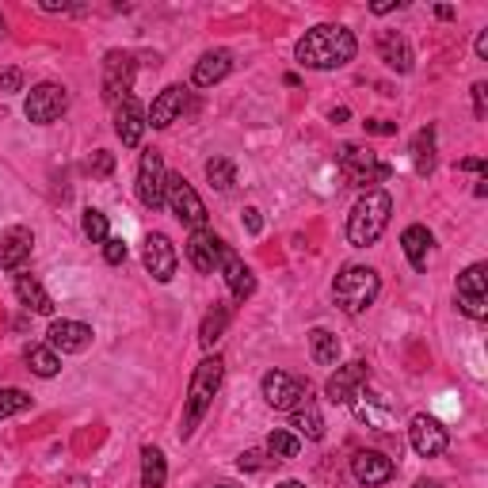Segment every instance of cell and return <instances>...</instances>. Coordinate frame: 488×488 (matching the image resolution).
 I'll list each match as a JSON object with an SVG mask.
<instances>
[{
  "label": "cell",
  "instance_id": "obj_1",
  "mask_svg": "<svg viewBox=\"0 0 488 488\" xmlns=\"http://www.w3.org/2000/svg\"><path fill=\"white\" fill-rule=\"evenodd\" d=\"M355 50H358L355 35L348 31V27H336V23L313 27V31L301 35L298 46H294L298 62L306 69H340V65L351 62Z\"/></svg>",
  "mask_w": 488,
  "mask_h": 488
},
{
  "label": "cell",
  "instance_id": "obj_2",
  "mask_svg": "<svg viewBox=\"0 0 488 488\" xmlns=\"http://www.w3.org/2000/svg\"><path fill=\"white\" fill-rule=\"evenodd\" d=\"M390 214H393V198L382 188H370L348 214V240L355 244V248H370V244L385 233Z\"/></svg>",
  "mask_w": 488,
  "mask_h": 488
},
{
  "label": "cell",
  "instance_id": "obj_3",
  "mask_svg": "<svg viewBox=\"0 0 488 488\" xmlns=\"http://www.w3.org/2000/svg\"><path fill=\"white\" fill-rule=\"evenodd\" d=\"M222 378H225V363L218 355H210V358H203V363L195 366V378H191V390H188V412H183V427H180L183 439H191L195 427L203 424L214 393L222 390Z\"/></svg>",
  "mask_w": 488,
  "mask_h": 488
},
{
  "label": "cell",
  "instance_id": "obj_4",
  "mask_svg": "<svg viewBox=\"0 0 488 488\" xmlns=\"http://www.w3.org/2000/svg\"><path fill=\"white\" fill-rule=\"evenodd\" d=\"M378 290H382L378 271L374 267H358V264L343 267L340 275H336V282H332V298H336V306L343 313L370 309V306H374V298H378Z\"/></svg>",
  "mask_w": 488,
  "mask_h": 488
},
{
  "label": "cell",
  "instance_id": "obj_5",
  "mask_svg": "<svg viewBox=\"0 0 488 488\" xmlns=\"http://www.w3.org/2000/svg\"><path fill=\"white\" fill-rule=\"evenodd\" d=\"M340 172L348 176V183H355V188H366V191H370V183H382L385 176H390V164L378 161L374 149L343 146V149H340Z\"/></svg>",
  "mask_w": 488,
  "mask_h": 488
},
{
  "label": "cell",
  "instance_id": "obj_6",
  "mask_svg": "<svg viewBox=\"0 0 488 488\" xmlns=\"http://www.w3.org/2000/svg\"><path fill=\"white\" fill-rule=\"evenodd\" d=\"M458 309L473 321L488 317V267L484 264H473L458 275Z\"/></svg>",
  "mask_w": 488,
  "mask_h": 488
},
{
  "label": "cell",
  "instance_id": "obj_7",
  "mask_svg": "<svg viewBox=\"0 0 488 488\" xmlns=\"http://www.w3.org/2000/svg\"><path fill=\"white\" fill-rule=\"evenodd\" d=\"M164 203L172 206V214H176L180 222H188L191 229H203V225H206L203 198H198V191H195L183 176H168V183H164Z\"/></svg>",
  "mask_w": 488,
  "mask_h": 488
},
{
  "label": "cell",
  "instance_id": "obj_8",
  "mask_svg": "<svg viewBox=\"0 0 488 488\" xmlns=\"http://www.w3.org/2000/svg\"><path fill=\"white\" fill-rule=\"evenodd\" d=\"M260 390H264V400L271 408H279V412H290L298 408L301 400L309 397V385L294 378V374H286V370H267L264 382H260Z\"/></svg>",
  "mask_w": 488,
  "mask_h": 488
},
{
  "label": "cell",
  "instance_id": "obj_9",
  "mask_svg": "<svg viewBox=\"0 0 488 488\" xmlns=\"http://www.w3.org/2000/svg\"><path fill=\"white\" fill-rule=\"evenodd\" d=\"M130 88H134V57L111 50L104 57V99L111 107H119L122 99H130Z\"/></svg>",
  "mask_w": 488,
  "mask_h": 488
},
{
  "label": "cell",
  "instance_id": "obj_10",
  "mask_svg": "<svg viewBox=\"0 0 488 488\" xmlns=\"http://www.w3.org/2000/svg\"><path fill=\"white\" fill-rule=\"evenodd\" d=\"M164 183H168V172H164L161 153L146 149L141 153V164H138V198L149 210H161L164 206Z\"/></svg>",
  "mask_w": 488,
  "mask_h": 488
},
{
  "label": "cell",
  "instance_id": "obj_11",
  "mask_svg": "<svg viewBox=\"0 0 488 488\" xmlns=\"http://www.w3.org/2000/svg\"><path fill=\"white\" fill-rule=\"evenodd\" d=\"M69 107V92L62 88V84H38V88H31V96H27V119L46 126L54 119H62V111Z\"/></svg>",
  "mask_w": 488,
  "mask_h": 488
},
{
  "label": "cell",
  "instance_id": "obj_12",
  "mask_svg": "<svg viewBox=\"0 0 488 488\" xmlns=\"http://www.w3.org/2000/svg\"><path fill=\"white\" fill-rule=\"evenodd\" d=\"M408 442L420 458H439L442 450H447V427H442L435 416H412Z\"/></svg>",
  "mask_w": 488,
  "mask_h": 488
},
{
  "label": "cell",
  "instance_id": "obj_13",
  "mask_svg": "<svg viewBox=\"0 0 488 488\" xmlns=\"http://www.w3.org/2000/svg\"><path fill=\"white\" fill-rule=\"evenodd\" d=\"M141 260H146V271H149L156 282H172L180 256H176V248H172V240L164 233H149L146 237V248H141Z\"/></svg>",
  "mask_w": 488,
  "mask_h": 488
},
{
  "label": "cell",
  "instance_id": "obj_14",
  "mask_svg": "<svg viewBox=\"0 0 488 488\" xmlns=\"http://www.w3.org/2000/svg\"><path fill=\"white\" fill-rule=\"evenodd\" d=\"M370 382V366L366 363H348V366H336V374L328 378L324 393L332 405H348V400L363 390V385Z\"/></svg>",
  "mask_w": 488,
  "mask_h": 488
},
{
  "label": "cell",
  "instance_id": "obj_15",
  "mask_svg": "<svg viewBox=\"0 0 488 488\" xmlns=\"http://www.w3.org/2000/svg\"><path fill=\"white\" fill-rule=\"evenodd\" d=\"M218 267H222V275H225V282H229V294H233L237 301H244V298L256 294L252 271L244 267V260H240L233 248H229V244H222V248H218Z\"/></svg>",
  "mask_w": 488,
  "mask_h": 488
},
{
  "label": "cell",
  "instance_id": "obj_16",
  "mask_svg": "<svg viewBox=\"0 0 488 488\" xmlns=\"http://www.w3.org/2000/svg\"><path fill=\"white\" fill-rule=\"evenodd\" d=\"M351 473H355V481L358 484H366V488H374V484H385V481H393V458H385L382 450H358L355 454V462H351Z\"/></svg>",
  "mask_w": 488,
  "mask_h": 488
},
{
  "label": "cell",
  "instance_id": "obj_17",
  "mask_svg": "<svg viewBox=\"0 0 488 488\" xmlns=\"http://www.w3.org/2000/svg\"><path fill=\"white\" fill-rule=\"evenodd\" d=\"M114 134L122 138L126 149H138L141 146V134H146V107L138 104V99H122L119 107H114Z\"/></svg>",
  "mask_w": 488,
  "mask_h": 488
},
{
  "label": "cell",
  "instance_id": "obj_18",
  "mask_svg": "<svg viewBox=\"0 0 488 488\" xmlns=\"http://www.w3.org/2000/svg\"><path fill=\"white\" fill-rule=\"evenodd\" d=\"M183 107H188V88L183 84H172V88H164L161 96L153 99V107L146 114V126H153V130H164V126H172L183 114Z\"/></svg>",
  "mask_w": 488,
  "mask_h": 488
},
{
  "label": "cell",
  "instance_id": "obj_19",
  "mask_svg": "<svg viewBox=\"0 0 488 488\" xmlns=\"http://www.w3.org/2000/svg\"><path fill=\"white\" fill-rule=\"evenodd\" d=\"M348 405L355 408V420H363L366 427H378V432H390L393 427V408L385 405V400L378 393H366V390H358Z\"/></svg>",
  "mask_w": 488,
  "mask_h": 488
},
{
  "label": "cell",
  "instance_id": "obj_20",
  "mask_svg": "<svg viewBox=\"0 0 488 488\" xmlns=\"http://www.w3.org/2000/svg\"><path fill=\"white\" fill-rule=\"evenodd\" d=\"M46 336H50V348H54V351L77 355V351H84V348L92 343V328L80 324V321H54Z\"/></svg>",
  "mask_w": 488,
  "mask_h": 488
},
{
  "label": "cell",
  "instance_id": "obj_21",
  "mask_svg": "<svg viewBox=\"0 0 488 488\" xmlns=\"http://www.w3.org/2000/svg\"><path fill=\"white\" fill-rule=\"evenodd\" d=\"M31 244H35L31 229L12 225L8 233L0 237V267H4V271H20V267H23V260H27V256H31Z\"/></svg>",
  "mask_w": 488,
  "mask_h": 488
},
{
  "label": "cell",
  "instance_id": "obj_22",
  "mask_svg": "<svg viewBox=\"0 0 488 488\" xmlns=\"http://www.w3.org/2000/svg\"><path fill=\"white\" fill-rule=\"evenodd\" d=\"M218 248H222V240L206 233V229H195V233L188 237V260L195 271H203V275H210L214 267H218Z\"/></svg>",
  "mask_w": 488,
  "mask_h": 488
},
{
  "label": "cell",
  "instance_id": "obj_23",
  "mask_svg": "<svg viewBox=\"0 0 488 488\" xmlns=\"http://www.w3.org/2000/svg\"><path fill=\"white\" fill-rule=\"evenodd\" d=\"M378 54H382L385 65L397 69V73H408V69H412V46H408V38L400 31H382L378 35Z\"/></svg>",
  "mask_w": 488,
  "mask_h": 488
},
{
  "label": "cell",
  "instance_id": "obj_24",
  "mask_svg": "<svg viewBox=\"0 0 488 488\" xmlns=\"http://www.w3.org/2000/svg\"><path fill=\"white\" fill-rule=\"evenodd\" d=\"M229 69H233V54L229 50H210L198 57V65H195V84L198 88H210V84H218L229 77Z\"/></svg>",
  "mask_w": 488,
  "mask_h": 488
},
{
  "label": "cell",
  "instance_id": "obj_25",
  "mask_svg": "<svg viewBox=\"0 0 488 488\" xmlns=\"http://www.w3.org/2000/svg\"><path fill=\"white\" fill-rule=\"evenodd\" d=\"M400 248H405L408 264L416 271L427 267V252H432V233H427V225H408L405 233H400Z\"/></svg>",
  "mask_w": 488,
  "mask_h": 488
},
{
  "label": "cell",
  "instance_id": "obj_26",
  "mask_svg": "<svg viewBox=\"0 0 488 488\" xmlns=\"http://www.w3.org/2000/svg\"><path fill=\"white\" fill-rule=\"evenodd\" d=\"M16 294L31 313H42V317H50L54 313V301H50L46 290H42V282L35 275H16Z\"/></svg>",
  "mask_w": 488,
  "mask_h": 488
},
{
  "label": "cell",
  "instance_id": "obj_27",
  "mask_svg": "<svg viewBox=\"0 0 488 488\" xmlns=\"http://www.w3.org/2000/svg\"><path fill=\"white\" fill-rule=\"evenodd\" d=\"M290 427H298L306 439H324V420H321V408L306 397L298 408H290Z\"/></svg>",
  "mask_w": 488,
  "mask_h": 488
},
{
  "label": "cell",
  "instance_id": "obj_28",
  "mask_svg": "<svg viewBox=\"0 0 488 488\" xmlns=\"http://www.w3.org/2000/svg\"><path fill=\"white\" fill-rule=\"evenodd\" d=\"M164 481H168L164 454L156 447H146L141 450V488H164Z\"/></svg>",
  "mask_w": 488,
  "mask_h": 488
},
{
  "label": "cell",
  "instance_id": "obj_29",
  "mask_svg": "<svg viewBox=\"0 0 488 488\" xmlns=\"http://www.w3.org/2000/svg\"><path fill=\"white\" fill-rule=\"evenodd\" d=\"M309 351H313V363L332 366L340 358V340L328 332V328H313V332H309Z\"/></svg>",
  "mask_w": 488,
  "mask_h": 488
},
{
  "label": "cell",
  "instance_id": "obj_30",
  "mask_svg": "<svg viewBox=\"0 0 488 488\" xmlns=\"http://www.w3.org/2000/svg\"><path fill=\"white\" fill-rule=\"evenodd\" d=\"M412 164H416L420 176H432V168H435V130H432V126L416 134V141H412Z\"/></svg>",
  "mask_w": 488,
  "mask_h": 488
},
{
  "label": "cell",
  "instance_id": "obj_31",
  "mask_svg": "<svg viewBox=\"0 0 488 488\" xmlns=\"http://www.w3.org/2000/svg\"><path fill=\"white\" fill-rule=\"evenodd\" d=\"M225 324H229V306H214L206 317H203V328H198V340H203V348H214V343L222 340Z\"/></svg>",
  "mask_w": 488,
  "mask_h": 488
},
{
  "label": "cell",
  "instance_id": "obj_32",
  "mask_svg": "<svg viewBox=\"0 0 488 488\" xmlns=\"http://www.w3.org/2000/svg\"><path fill=\"white\" fill-rule=\"evenodd\" d=\"M23 358H27V366H31L38 378H54L57 370H62V363H57V351H54V348H38V343H35V348H27Z\"/></svg>",
  "mask_w": 488,
  "mask_h": 488
},
{
  "label": "cell",
  "instance_id": "obj_33",
  "mask_svg": "<svg viewBox=\"0 0 488 488\" xmlns=\"http://www.w3.org/2000/svg\"><path fill=\"white\" fill-rule=\"evenodd\" d=\"M206 180H210V188L229 191V188L237 183V168H233V161H225V156H214V161H206Z\"/></svg>",
  "mask_w": 488,
  "mask_h": 488
},
{
  "label": "cell",
  "instance_id": "obj_34",
  "mask_svg": "<svg viewBox=\"0 0 488 488\" xmlns=\"http://www.w3.org/2000/svg\"><path fill=\"white\" fill-rule=\"evenodd\" d=\"M301 450V439L290 435V432H271L267 435V454L275 458V462H286V458H298Z\"/></svg>",
  "mask_w": 488,
  "mask_h": 488
},
{
  "label": "cell",
  "instance_id": "obj_35",
  "mask_svg": "<svg viewBox=\"0 0 488 488\" xmlns=\"http://www.w3.org/2000/svg\"><path fill=\"white\" fill-rule=\"evenodd\" d=\"M84 237H88L92 244H104L111 237V229H107V214H99V210H84Z\"/></svg>",
  "mask_w": 488,
  "mask_h": 488
},
{
  "label": "cell",
  "instance_id": "obj_36",
  "mask_svg": "<svg viewBox=\"0 0 488 488\" xmlns=\"http://www.w3.org/2000/svg\"><path fill=\"white\" fill-rule=\"evenodd\" d=\"M27 408H31V397L23 390H0V420H8V416H16V412H27Z\"/></svg>",
  "mask_w": 488,
  "mask_h": 488
},
{
  "label": "cell",
  "instance_id": "obj_37",
  "mask_svg": "<svg viewBox=\"0 0 488 488\" xmlns=\"http://www.w3.org/2000/svg\"><path fill=\"white\" fill-rule=\"evenodd\" d=\"M271 462H275V458L264 454V450H248V454H240V458H237V466H240V469H248V473H260V469H267Z\"/></svg>",
  "mask_w": 488,
  "mask_h": 488
},
{
  "label": "cell",
  "instance_id": "obj_38",
  "mask_svg": "<svg viewBox=\"0 0 488 488\" xmlns=\"http://www.w3.org/2000/svg\"><path fill=\"white\" fill-rule=\"evenodd\" d=\"M104 260H107L111 267L126 264V240H119V237H107V240H104Z\"/></svg>",
  "mask_w": 488,
  "mask_h": 488
},
{
  "label": "cell",
  "instance_id": "obj_39",
  "mask_svg": "<svg viewBox=\"0 0 488 488\" xmlns=\"http://www.w3.org/2000/svg\"><path fill=\"white\" fill-rule=\"evenodd\" d=\"M20 84H23L20 69H4V73H0V92H20Z\"/></svg>",
  "mask_w": 488,
  "mask_h": 488
},
{
  "label": "cell",
  "instance_id": "obj_40",
  "mask_svg": "<svg viewBox=\"0 0 488 488\" xmlns=\"http://www.w3.org/2000/svg\"><path fill=\"white\" fill-rule=\"evenodd\" d=\"M88 168H92V172H99V176H107V172L114 168V156H111V153H104V149H99V153L92 156V161H88Z\"/></svg>",
  "mask_w": 488,
  "mask_h": 488
},
{
  "label": "cell",
  "instance_id": "obj_41",
  "mask_svg": "<svg viewBox=\"0 0 488 488\" xmlns=\"http://www.w3.org/2000/svg\"><path fill=\"white\" fill-rule=\"evenodd\" d=\"M363 126H366V134H382V138L397 134V122H385V119H370V122H363Z\"/></svg>",
  "mask_w": 488,
  "mask_h": 488
},
{
  "label": "cell",
  "instance_id": "obj_42",
  "mask_svg": "<svg viewBox=\"0 0 488 488\" xmlns=\"http://www.w3.org/2000/svg\"><path fill=\"white\" fill-rule=\"evenodd\" d=\"M484 92H488V84H484V80H481V84H473V104H477L473 111H477V119H484Z\"/></svg>",
  "mask_w": 488,
  "mask_h": 488
},
{
  "label": "cell",
  "instance_id": "obj_43",
  "mask_svg": "<svg viewBox=\"0 0 488 488\" xmlns=\"http://www.w3.org/2000/svg\"><path fill=\"white\" fill-rule=\"evenodd\" d=\"M244 225H248V233H260V229H264V222H260V210H256V206L244 210Z\"/></svg>",
  "mask_w": 488,
  "mask_h": 488
},
{
  "label": "cell",
  "instance_id": "obj_44",
  "mask_svg": "<svg viewBox=\"0 0 488 488\" xmlns=\"http://www.w3.org/2000/svg\"><path fill=\"white\" fill-rule=\"evenodd\" d=\"M393 8H400V0H378V4H374L378 16H385V12H393Z\"/></svg>",
  "mask_w": 488,
  "mask_h": 488
},
{
  "label": "cell",
  "instance_id": "obj_45",
  "mask_svg": "<svg viewBox=\"0 0 488 488\" xmlns=\"http://www.w3.org/2000/svg\"><path fill=\"white\" fill-rule=\"evenodd\" d=\"M462 172H484V161H477V156H469V161H462Z\"/></svg>",
  "mask_w": 488,
  "mask_h": 488
},
{
  "label": "cell",
  "instance_id": "obj_46",
  "mask_svg": "<svg viewBox=\"0 0 488 488\" xmlns=\"http://www.w3.org/2000/svg\"><path fill=\"white\" fill-rule=\"evenodd\" d=\"M477 57H488V31L477 35Z\"/></svg>",
  "mask_w": 488,
  "mask_h": 488
},
{
  "label": "cell",
  "instance_id": "obj_47",
  "mask_svg": "<svg viewBox=\"0 0 488 488\" xmlns=\"http://www.w3.org/2000/svg\"><path fill=\"white\" fill-rule=\"evenodd\" d=\"M65 488H88V481H84V477H69Z\"/></svg>",
  "mask_w": 488,
  "mask_h": 488
},
{
  "label": "cell",
  "instance_id": "obj_48",
  "mask_svg": "<svg viewBox=\"0 0 488 488\" xmlns=\"http://www.w3.org/2000/svg\"><path fill=\"white\" fill-rule=\"evenodd\" d=\"M435 12H439V20H450V16H454V8H450V4H439Z\"/></svg>",
  "mask_w": 488,
  "mask_h": 488
},
{
  "label": "cell",
  "instance_id": "obj_49",
  "mask_svg": "<svg viewBox=\"0 0 488 488\" xmlns=\"http://www.w3.org/2000/svg\"><path fill=\"white\" fill-rule=\"evenodd\" d=\"M416 488H442V481H427L424 477V481H416Z\"/></svg>",
  "mask_w": 488,
  "mask_h": 488
},
{
  "label": "cell",
  "instance_id": "obj_50",
  "mask_svg": "<svg viewBox=\"0 0 488 488\" xmlns=\"http://www.w3.org/2000/svg\"><path fill=\"white\" fill-rule=\"evenodd\" d=\"M275 488H306L301 481H282V484H275Z\"/></svg>",
  "mask_w": 488,
  "mask_h": 488
},
{
  "label": "cell",
  "instance_id": "obj_51",
  "mask_svg": "<svg viewBox=\"0 0 488 488\" xmlns=\"http://www.w3.org/2000/svg\"><path fill=\"white\" fill-rule=\"evenodd\" d=\"M4 27H8V23H4V16H0V35H4Z\"/></svg>",
  "mask_w": 488,
  "mask_h": 488
},
{
  "label": "cell",
  "instance_id": "obj_52",
  "mask_svg": "<svg viewBox=\"0 0 488 488\" xmlns=\"http://www.w3.org/2000/svg\"><path fill=\"white\" fill-rule=\"evenodd\" d=\"M222 488H225V484H222Z\"/></svg>",
  "mask_w": 488,
  "mask_h": 488
}]
</instances>
